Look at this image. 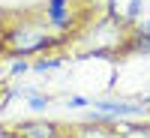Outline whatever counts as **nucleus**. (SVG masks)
Here are the masks:
<instances>
[{
  "mask_svg": "<svg viewBox=\"0 0 150 138\" xmlns=\"http://www.w3.org/2000/svg\"><path fill=\"white\" fill-rule=\"evenodd\" d=\"M135 9H138V0H111V12L126 21V18H135Z\"/></svg>",
  "mask_w": 150,
  "mask_h": 138,
  "instance_id": "obj_1",
  "label": "nucleus"
},
{
  "mask_svg": "<svg viewBox=\"0 0 150 138\" xmlns=\"http://www.w3.org/2000/svg\"><path fill=\"white\" fill-rule=\"evenodd\" d=\"M135 21H138L141 33L150 36V0H138V9H135Z\"/></svg>",
  "mask_w": 150,
  "mask_h": 138,
  "instance_id": "obj_2",
  "label": "nucleus"
},
{
  "mask_svg": "<svg viewBox=\"0 0 150 138\" xmlns=\"http://www.w3.org/2000/svg\"><path fill=\"white\" fill-rule=\"evenodd\" d=\"M126 138H150V132H132V135H126Z\"/></svg>",
  "mask_w": 150,
  "mask_h": 138,
  "instance_id": "obj_3",
  "label": "nucleus"
},
{
  "mask_svg": "<svg viewBox=\"0 0 150 138\" xmlns=\"http://www.w3.org/2000/svg\"><path fill=\"white\" fill-rule=\"evenodd\" d=\"M84 138H105V135H99V132H90V135H84Z\"/></svg>",
  "mask_w": 150,
  "mask_h": 138,
  "instance_id": "obj_4",
  "label": "nucleus"
}]
</instances>
